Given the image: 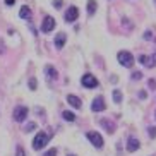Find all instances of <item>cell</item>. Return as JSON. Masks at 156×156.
Returning a JSON list of instances; mask_svg holds the SVG:
<instances>
[{
	"instance_id": "obj_1",
	"label": "cell",
	"mask_w": 156,
	"mask_h": 156,
	"mask_svg": "<svg viewBox=\"0 0 156 156\" xmlns=\"http://www.w3.org/2000/svg\"><path fill=\"white\" fill-rule=\"evenodd\" d=\"M48 141H50V136L46 132H38L34 136V139H33V149H41V147H45L48 144Z\"/></svg>"
},
{
	"instance_id": "obj_2",
	"label": "cell",
	"mask_w": 156,
	"mask_h": 156,
	"mask_svg": "<svg viewBox=\"0 0 156 156\" xmlns=\"http://www.w3.org/2000/svg\"><path fill=\"white\" fill-rule=\"evenodd\" d=\"M117 58H119L120 65H124V67H127V69H130V67L134 65V57L130 55V51H119Z\"/></svg>"
},
{
	"instance_id": "obj_3",
	"label": "cell",
	"mask_w": 156,
	"mask_h": 156,
	"mask_svg": "<svg viewBox=\"0 0 156 156\" xmlns=\"http://www.w3.org/2000/svg\"><path fill=\"white\" fill-rule=\"evenodd\" d=\"M86 137L91 141V144L94 147H98V149H101L103 147V137H101L98 132H94V130H89V132L86 134Z\"/></svg>"
},
{
	"instance_id": "obj_4",
	"label": "cell",
	"mask_w": 156,
	"mask_h": 156,
	"mask_svg": "<svg viewBox=\"0 0 156 156\" xmlns=\"http://www.w3.org/2000/svg\"><path fill=\"white\" fill-rule=\"evenodd\" d=\"M81 84L87 89H91V87H96L98 86V79L93 76V74H84L83 79H81Z\"/></svg>"
},
{
	"instance_id": "obj_5",
	"label": "cell",
	"mask_w": 156,
	"mask_h": 156,
	"mask_svg": "<svg viewBox=\"0 0 156 156\" xmlns=\"http://www.w3.org/2000/svg\"><path fill=\"white\" fill-rule=\"evenodd\" d=\"M55 19L51 17V16H45V19H43V24H41V31L43 33H51L53 31V28H55Z\"/></svg>"
},
{
	"instance_id": "obj_6",
	"label": "cell",
	"mask_w": 156,
	"mask_h": 156,
	"mask_svg": "<svg viewBox=\"0 0 156 156\" xmlns=\"http://www.w3.org/2000/svg\"><path fill=\"white\" fill-rule=\"evenodd\" d=\"M28 117V106H17L14 108V120L16 122H24Z\"/></svg>"
},
{
	"instance_id": "obj_7",
	"label": "cell",
	"mask_w": 156,
	"mask_h": 156,
	"mask_svg": "<svg viewBox=\"0 0 156 156\" xmlns=\"http://www.w3.org/2000/svg\"><path fill=\"white\" fill-rule=\"evenodd\" d=\"M139 62H141V64H144L146 67H156V53H153L151 57L141 55V57H139Z\"/></svg>"
},
{
	"instance_id": "obj_8",
	"label": "cell",
	"mask_w": 156,
	"mask_h": 156,
	"mask_svg": "<svg viewBox=\"0 0 156 156\" xmlns=\"http://www.w3.org/2000/svg\"><path fill=\"white\" fill-rule=\"evenodd\" d=\"M77 16H79V10H77V7H69V10L65 12V16H64V19L67 21V23H74L76 19H77Z\"/></svg>"
},
{
	"instance_id": "obj_9",
	"label": "cell",
	"mask_w": 156,
	"mask_h": 156,
	"mask_svg": "<svg viewBox=\"0 0 156 156\" xmlns=\"http://www.w3.org/2000/svg\"><path fill=\"white\" fill-rule=\"evenodd\" d=\"M106 106H105V100H103V96H98L93 100V105H91V110L93 112H103Z\"/></svg>"
},
{
	"instance_id": "obj_10",
	"label": "cell",
	"mask_w": 156,
	"mask_h": 156,
	"mask_svg": "<svg viewBox=\"0 0 156 156\" xmlns=\"http://www.w3.org/2000/svg\"><path fill=\"white\" fill-rule=\"evenodd\" d=\"M139 146H141V144H139V141L134 137V136H130V137H129V141H127V151H129V153L137 151Z\"/></svg>"
},
{
	"instance_id": "obj_11",
	"label": "cell",
	"mask_w": 156,
	"mask_h": 156,
	"mask_svg": "<svg viewBox=\"0 0 156 156\" xmlns=\"http://www.w3.org/2000/svg\"><path fill=\"white\" fill-rule=\"evenodd\" d=\"M67 103H69L70 106H74V108H81V106H83V101L79 100L77 96H74V94H69V96H67Z\"/></svg>"
},
{
	"instance_id": "obj_12",
	"label": "cell",
	"mask_w": 156,
	"mask_h": 156,
	"mask_svg": "<svg viewBox=\"0 0 156 156\" xmlns=\"http://www.w3.org/2000/svg\"><path fill=\"white\" fill-rule=\"evenodd\" d=\"M65 40H67V36H65V33H58L55 36V46L58 48V50H62L65 45Z\"/></svg>"
},
{
	"instance_id": "obj_13",
	"label": "cell",
	"mask_w": 156,
	"mask_h": 156,
	"mask_svg": "<svg viewBox=\"0 0 156 156\" xmlns=\"http://www.w3.org/2000/svg\"><path fill=\"white\" fill-rule=\"evenodd\" d=\"M45 74H46V77H48V81L57 79V70L53 69L51 65H46V67H45Z\"/></svg>"
},
{
	"instance_id": "obj_14",
	"label": "cell",
	"mask_w": 156,
	"mask_h": 156,
	"mask_svg": "<svg viewBox=\"0 0 156 156\" xmlns=\"http://www.w3.org/2000/svg\"><path fill=\"white\" fill-rule=\"evenodd\" d=\"M19 17H21V19H29V17H31V9H29L28 5H23V7H21Z\"/></svg>"
},
{
	"instance_id": "obj_15",
	"label": "cell",
	"mask_w": 156,
	"mask_h": 156,
	"mask_svg": "<svg viewBox=\"0 0 156 156\" xmlns=\"http://www.w3.org/2000/svg\"><path fill=\"white\" fill-rule=\"evenodd\" d=\"M96 2H94V0H89V2H87V14L89 16H93L94 14V12H96Z\"/></svg>"
},
{
	"instance_id": "obj_16",
	"label": "cell",
	"mask_w": 156,
	"mask_h": 156,
	"mask_svg": "<svg viewBox=\"0 0 156 156\" xmlns=\"http://www.w3.org/2000/svg\"><path fill=\"white\" fill-rule=\"evenodd\" d=\"M62 117H64V120H67V122H74V120H76V115H74L72 112H69V110L62 112Z\"/></svg>"
},
{
	"instance_id": "obj_17",
	"label": "cell",
	"mask_w": 156,
	"mask_h": 156,
	"mask_svg": "<svg viewBox=\"0 0 156 156\" xmlns=\"http://www.w3.org/2000/svg\"><path fill=\"white\" fill-rule=\"evenodd\" d=\"M106 120H108V119H101V125H103V127H105L108 132H113V130H115V125H113V124H108Z\"/></svg>"
},
{
	"instance_id": "obj_18",
	"label": "cell",
	"mask_w": 156,
	"mask_h": 156,
	"mask_svg": "<svg viewBox=\"0 0 156 156\" xmlns=\"http://www.w3.org/2000/svg\"><path fill=\"white\" fill-rule=\"evenodd\" d=\"M113 101H115V103H120V101H122V91L115 89V91H113Z\"/></svg>"
},
{
	"instance_id": "obj_19",
	"label": "cell",
	"mask_w": 156,
	"mask_h": 156,
	"mask_svg": "<svg viewBox=\"0 0 156 156\" xmlns=\"http://www.w3.org/2000/svg\"><path fill=\"white\" fill-rule=\"evenodd\" d=\"M36 86H38V83H36V79H29V89H36Z\"/></svg>"
},
{
	"instance_id": "obj_20",
	"label": "cell",
	"mask_w": 156,
	"mask_h": 156,
	"mask_svg": "<svg viewBox=\"0 0 156 156\" xmlns=\"http://www.w3.org/2000/svg\"><path fill=\"white\" fill-rule=\"evenodd\" d=\"M34 129H36V124H28L26 127H24V130H26V132H31V130H34Z\"/></svg>"
},
{
	"instance_id": "obj_21",
	"label": "cell",
	"mask_w": 156,
	"mask_h": 156,
	"mask_svg": "<svg viewBox=\"0 0 156 156\" xmlns=\"http://www.w3.org/2000/svg\"><path fill=\"white\" fill-rule=\"evenodd\" d=\"M43 156H57V149H55V147H51L50 151H46Z\"/></svg>"
},
{
	"instance_id": "obj_22",
	"label": "cell",
	"mask_w": 156,
	"mask_h": 156,
	"mask_svg": "<svg viewBox=\"0 0 156 156\" xmlns=\"http://www.w3.org/2000/svg\"><path fill=\"white\" fill-rule=\"evenodd\" d=\"M141 77H142V72H134V74H132V79H134V81H139Z\"/></svg>"
},
{
	"instance_id": "obj_23",
	"label": "cell",
	"mask_w": 156,
	"mask_h": 156,
	"mask_svg": "<svg viewBox=\"0 0 156 156\" xmlns=\"http://www.w3.org/2000/svg\"><path fill=\"white\" fill-rule=\"evenodd\" d=\"M149 137H153V139L156 137V127H151V129H149Z\"/></svg>"
},
{
	"instance_id": "obj_24",
	"label": "cell",
	"mask_w": 156,
	"mask_h": 156,
	"mask_svg": "<svg viewBox=\"0 0 156 156\" xmlns=\"http://www.w3.org/2000/svg\"><path fill=\"white\" fill-rule=\"evenodd\" d=\"M16 156H26V154H24V149H23L21 146L17 147V151H16Z\"/></svg>"
},
{
	"instance_id": "obj_25",
	"label": "cell",
	"mask_w": 156,
	"mask_h": 156,
	"mask_svg": "<svg viewBox=\"0 0 156 156\" xmlns=\"http://www.w3.org/2000/svg\"><path fill=\"white\" fill-rule=\"evenodd\" d=\"M53 7L60 9V7H62V0H53Z\"/></svg>"
},
{
	"instance_id": "obj_26",
	"label": "cell",
	"mask_w": 156,
	"mask_h": 156,
	"mask_svg": "<svg viewBox=\"0 0 156 156\" xmlns=\"http://www.w3.org/2000/svg\"><path fill=\"white\" fill-rule=\"evenodd\" d=\"M151 38H153V33H151V31H146V33H144V40H151Z\"/></svg>"
},
{
	"instance_id": "obj_27",
	"label": "cell",
	"mask_w": 156,
	"mask_h": 156,
	"mask_svg": "<svg viewBox=\"0 0 156 156\" xmlns=\"http://www.w3.org/2000/svg\"><path fill=\"white\" fill-rule=\"evenodd\" d=\"M147 86L151 87V89H154V87H156V83L153 81V79H149V83H147Z\"/></svg>"
},
{
	"instance_id": "obj_28",
	"label": "cell",
	"mask_w": 156,
	"mask_h": 156,
	"mask_svg": "<svg viewBox=\"0 0 156 156\" xmlns=\"http://www.w3.org/2000/svg\"><path fill=\"white\" fill-rule=\"evenodd\" d=\"M139 96H141V100H144L146 98V91H139Z\"/></svg>"
},
{
	"instance_id": "obj_29",
	"label": "cell",
	"mask_w": 156,
	"mask_h": 156,
	"mask_svg": "<svg viewBox=\"0 0 156 156\" xmlns=\"http://www.w3.org/2000/svg\"><path fill=\"white\" fill-rule=\"evenodd\" d=\"M5 4H7V5H14L16 0H5Z\"/></svg>"
},
{
	"instance_id": "obj_30",
	"label": "cell",
	"mask_w": 156,
	"mask_h": 156,
	"mask_svg": "<svg viewBox=\"0 0 156 156\" xmlns=\"http://www.w3.org/2000/svg\"><path fill=\"white\" fill-rule=\"evenodd\" d=\"M67 156H76V154H67Z\"/></svg>"
},
{
	"instance_id": "obj_31",
	"label": "cell",
	"mask_w": 156,
	"mask_h": 156,
	"mask_svg": "<svg viewBox=\"0 0 156 156\" xmlns=\"http://www.w3.org/2000/svg\"><path fill=\"white\" fill-rule=\"evenodd\" d=\"M154 117H156V112H154Z\"/></svg>"
}]
</instances>
